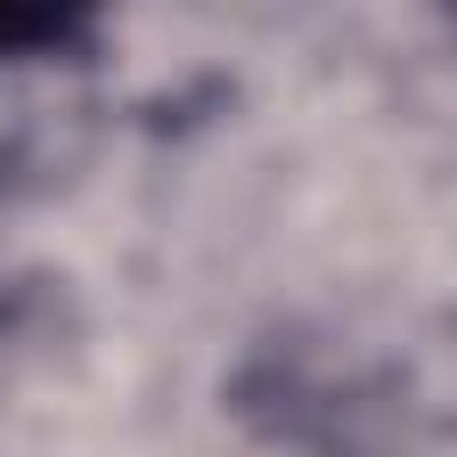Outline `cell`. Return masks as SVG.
Masks as SVG:
<instances>
[{
  "instance_id": "6da1fadb",
  "label": "cell",
  "mask_w": 457,
  "mask_h": 457,
  "mask_svg": "<svg viewBox=\"0 0 457 457\" xmlns=\"http://www.w3.org/2000/svg\"><path fill=\"white\" fill-rule=\"evenodd\" d=\"M71 29H79V14H71V7H21V0H7V7H0V57L57 50Z\"/></svg>"
}]
</instances>
